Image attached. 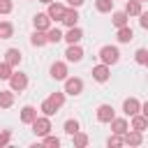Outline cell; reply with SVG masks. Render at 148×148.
Instances as JSON below:
<instances>
[{
	"instance_id": "cell-1",
	"label": "cell",
	"mask_w": 148,
	"mask_h": 148,
	"mask_svg": "<svg viewBox=\"0 0 148 148\" xmlns=\"http://www.w3.org/2000/svg\"><path fill=\"white\" fill-rule=\"evenodd\" d=\"M65 104V92H51L42 104H39V109H42V113L44 116H53V113H58V109Z\"/></svg>"
},
{
	"instance_id": "cell-24",
	"label": "cell",
	"mask_w": 148,
	"mask_h": 148,
	"mask_svg": "<svg viewBox=\"0 0 148 148\" xmlns=\"http://www.w3.org/2000/svg\"><path fill=\"white\" fill-rule=\"evenodd\" d=\"M111 21H113V25H116V28H123V25H127L130 16H127V14H125V9H123V12H113V18H111Z\"/></svg>"
},
{
	"instance_id": "cell-10",
	"label": "cell",
	"mask_w": 148,
	"mask_h": 148,
	"mask_svg": "<svg viewBox=\"0 0 148 148\" xmlns=\"http://www.w3.org/2000/svg\"><path fill=\"white\" fill-rule=\"evenodd\" d=\"M49 72H51V79H56V81H65V79H67V62H60V60H58V62L51 65Z\"/></svg>"
},
{
	"instance_id": "cell-11",
	"label": "cell",
	"mask_w": 148,
	"mask_h": 148,
	"mask_svg": "<svg viewBox=\"0 0 148 148\" xmlns=\"http://www.w3.org/2000/svg\"><path fill=\"white\" fill-rule=\"evenodd\" d=\"M139 111H141V102H139L136 97H127V99L123 102V113H125V116L132 118V116L139 113Z\"/></svg>"
},
{
	"instance_id": "cell-18",
	"label": "cell",
	"mask_w": 148,
	"mask_h": 148,
	"mask_svg": "<svg viewBox=\"0 0 148 148\" xmlns=\"http://www.w3.org/2000/svg\"><path fill=\"white\" fill-rule=\"evenodd\" d=\"M127 130H130V125H127L125 118H113V120H111V132H113V134H120V136H123Z\"/></svg>"
},
{
	"instance_id": "cell-16",
	"label": "cell",
	"mask_w": 148,
	"mask_h": 148,
	"mask_svg": "<svg viewBox=\"0 0 148 148\" xmlns=\"http://www.w3.org/2000/svg\"><path fill=\"white\" fill-rule=\"evenodd\" d=\"M62 23H65L67 28H72V25H76V23H79V12H76V7H69V9H65Z\"/></svg>"
},
{
	"instance_id": "cell-4",
	"label": "cell",
	"mask_w": 148,
	"mask_h": 148,
	"mask_svg": "<svg viewBox=\"0 0 148 148\" xmlns=\"http://www.w3.org/2000/svg\"><path fill=\"white\" fill-rule=\"evenodd\" d=\"M9 88H12L14 92L25 90V88H28V74H23V72H12V76H9Z\"/></svg>"
},
{
	"instance_id": "cell-28",
	"label": "cell",
	"mask_w": 148,
	"mask_h": 148,
	"mask_svg": "<svg viewBox=\"0 0 148 148\" xmlns=\"http://www.w3.org/2000/svg\"><path fill=\"white\" fill-rule=\"evenodd\" d=\"M81 130V125H79V120H74V118H69V120H65V134H76Z\"/></svg>"
},
{
	"instance_id": "cell-19",
	"label": "cell",
	"mask_w": 148,
	"mask_h": 148,
	"mask_svg": "<svg viewBox=\"0 0 148 148\" xmlns=\"http://www.w3.org/2000/svg\"><path fill=\"white\" fill-rule=\"evenodd\" d=\"M30 44L32 46H44V44H49V39H46V30H35L32 35H30Z\"/></svg>"
},
{
	"instance_id": "cell-6",
	"label": "cell",
	"mask_w": 148,
	"mask_h": 148,
	"mask_svg": "<svg viewBox=\"0 0 148 148\" xmlns=\"http://www.w3.org/2000/svg\"><path fill=\"white\" fill-rule=\"evenodd\" d=\"M92 79H95L97 83H106V81L111 79V67L104 65V62H102V65H95V67H92Z\"/></svg>"
},
{
	"instance_id": "cell-12",
	"label": "cell",
	"mask_w": 148,
	"mask_h": 148,
	"mask_svg": "<svg viewBox=\"0 0 148 148\" xmlns=\"http://www.w3.org/2000/svg\"><path fill=\"white\" fill-rule=\"evenodd\" d=\"M62 39H65L67 44H79V42L83 39V30H81L79 25H72V28L62 35Z\"/></svg>"
},
{
	"instance_id": "cell-25",
	"label": "cell",
	"mask_w": 148,
	"mask_h": 148,
	"mask_svg": "<svg viewBox=\"0 0 148 148\" xmlns=\"http://www.w3.org/2000/svg\"><path fill=\"white\" fill-rule=\"evenodd\" d=\"M14 35V25L9 21H0V39H9Z\"/></svg>"
},
{
	"instance_id": "cell-33",
	"label": "cell",
	"mask_w": 148,
	"mask_h": 148,
	"mask_svg": "<svg viewBox=\"0 0 148 148\" xmlns=\"http://www.w3.org/2000/svg\"><path fill=\"white\" fill-rule=\"evenodd\" d=\"M44 146H49V148H58V146H60V139H58V136H49V134H46V136H44Z\"/></svg>"
},
{
	"instance_id": "cell-9",
	"label": "cell",
	"mask_w": 148,
	"mask_h": 148,
	"mask_svg": "<svg viewBox=\"0 0 148 148\" xmlns=\"http://www.w3.org/2000/svg\"><path fill=\"white\" fill-rule=\"evenodd\" d=\"M65 5H60V2H49V9H46V14H49V18L51 21H62V16H65Z\"/></svg>"
},
{
	"instance_id": "cell-8",
	"label": "cell",
	"mask_w": 148,
	"mask_h": 148,
	"mask_svg": "<svg viewBox=\"0 0 148 148\" xmlns=\"http://www.w3.org/2000/svg\"><path fill=\"white\" fill-rule=\"evenodd\" d=\"M123 141L127 143V146H141L143 143V132H139V130H127L125 134H123Z\"/></svg>"
},
{
	"instance_id": "cell-41",
	"label": "cell",
	"mask_w": 148,
	"mask_h": 148,
	"mask_svg": "<svg viewBox=\"0 0 148 148\" xmlns=\"http://www.w3.org/2000/svg\"><path fill=\"white\" fill-rule=\"evenodd\" d=\"M139 2H146V0H139Z\"/></svg>"
},
{
	"instance_id": "cell-35",
	"label": "cell",
	"mask_w": 148,
	"mask_h": 148,
	"mask_svg": "<svg viewBox=\"0 0 148 148\" xmlns=\"http://www.w3.org/2000/svg\"><path fill=\"white\" fill-rule=\"evenodd\" d=\"M9 139H12V132H9V130H5V132L0 134V148H2V146H7V143H9Z\"/></svg>"
},
{
	"instance_id": "cell-37",
	"label": "cell",
	"mask_w": 148,
	"mask_h": 148,
	"mask_svg": "<svg viewBox=\"0 0 148 148\" xmlns=\"http://www.w3.org/2000/svg\"><path fill=\"white\" fill-rule=\"evenodd\" d=\"M83 2H86V0H67V5H69V7H76V9H79Z\"/></svg>"
},
{
	"instance_id": "cell-40",
	"label": "cell",
	"mask_w": 148,
	"mask_h": 148,
	"mask_svg": "<svg viewBox=\"0 0 148 148\" xmlns=\"http://www.w3.org/2000/svg\"><path fill=\"white\" fill-rule=\"evenodd\" d=\"M146 67H148V60H146Z\"/></svg>"
},
{
	"instance_id": "cell-21",
	"label": "cell",
	"mask_w": 148,
	"mask_h": 148,
	"mask_svg": "<svg viewBox=\"0 0 148 148\" xmlns=\"http://www.w3.org/2000/svg\"><path fill=\"white\" fill-rule=\"evenodd\" d=\"M116 37H118V42H120V44H127V42H132V39H134V32H132V28H130V25H123V28H118V35H116Z\"/></svg>"
},
{
	"instance_id": "cell-39",
	"label": "cell",
	"mask_w": 148,
	"mask_h": 148,
	"mask_svg": "<svg viewBox=\"0 0 148 148\" xmlns=\"http://www.w3.org/2000/svg\"><path fill=\"white\" fill-rule=\"evenodd\" d=\"M39 2H44V5H49V2H53V0H39Z\"/></svg>"
},
{
	"instance_id": "cell-34",
	"label": "cell",
	"mask_w": 148,
	"mask_h": 148,
	"mask_svg": "<svg viewBox=\"0 0 148 148\" xmlns=\"http://www.w3.org/2000/svg\"><path fill=\"white\" fill-rule=\"evenodd\" d=\"M12 0H0V14H9L12 12Z\"/></svg>"
},
{
	"instance_id": "cell-31",
	"label": "cell",
	"mask_w": 148,
	"mask_h": 148,
	"mask_svg": "<svg viewBox=\"0 0 148 148\" xmlns=\"http://www.w3.org/2000/svg\"><path fill=\"white\" fill-rule=\"evenodd\" d=\"M134 60H136L139 65H146V60H148V51H146V49H136V53H134Z\"/></svg>"
},
{
	"instance_id": "cell-26",
	"label": "cell",
	"mask_w": 148,
	"mask_h": 148,
	"mask_svg": "<svg viewBox=\"0 0 148 148\" xmlns=\"http://www.w3.org/2000/svg\"><path fill=\"white\" fill-rule=\"evenodd\" d=\"M46 39H49V44H58V42H62V32L58 28H49L46 30Z\"/></svg>"
},
{
	"instance_id": "cell-23",
	"label": "cell",
	"mask_w": 148,
	"mask_h": 148,
	"mask_svg": "<svg viewBox=\"0 0 148 148\" xmlns=\"http://www.w3.org/2000/svg\"><path fill=\"white\" fill-rule=\"evenodd\" d=\"M14 104V90H0V109H9Z\"/></svg>"
},
{
	"instance_id": "cell-27",
	"label": "cell",
	"mask_w": 148,
	"mask_h": 148,
	"mask_svg": "<svg viewBox=\"0 0 148 148\" xmlns=\"http://www.w3.org/2000/svg\"><path fill=\"white\" fill-rule=\"evenodd\" d=\"M72 141H74L76 148H86V146H88V134H83V132L79 130L76 134H72Z\"/></svg>"
},
{
	"instance_id": "cell-38",
	"label": "cell",
	"mask_w": 148,
	"mask_h": 148,
	"mask_svg": "<svg viewBox=\"0 0 148 148\" xmlns=\"http://www.w3.org/2000/svg\"><path fill=\"white\" fill-rule=\"evenodd\" d=\"M139 113H143V116H146V118H148V99H146V102H143V104H141V111H139Z\"/></svg>"
},
{
	"instance_id": "cell-3",
	"label": "cell",
	"mask_w": 148,
	"mask_h": 148,
	"mask_svg": "<svg viewBox=\"0 0 148 148\" xmlns=\"http://www.w3.org/2000/svg\"><path fill=\"white\" fill-rule=\"evenodd\" d=\"M30 127H32L35 136H46V134L51 132V120H49V116H37V118L30 123Z\"/></svg>"
},
{
	"instance_id": "cell-7",
	"label": "cell",
	"mask_w": 148,
	"mask_h": 148,
	"mask_svg": "<svg viewBox=\"0 0 148 148\" xmlns=\"http://www.w3.org/2000/svg\"><path fill=\"white\" fill-rule=\"evenodd\" d=\"M113 118H116V111H113L111 104H99L97 106V120L99 123H111Z\"/></svg>"
},
{
	"instance_id": "cell-17",
	"label": "cell",
	"mask_w": 148,
	"mask_h": 148,
	"mask_svg": "<svg viewBox=\"0 0 148 148\" xmlns=\"http://www.w3.org/2000/svg\"><path fill=\"white\" fill-rule=\"evenodd\" d=\"M132 130L146 132V130H148V118H146L143 113H134V116H132Z\"/></svg>"
},
{
	"instance_id": "cell-36",
	"label": "cell",
	"mask_w": 148,
	"mask_h": 148,
	"mask_svg": "<svg viewBox=\"0 0 148 148\" xmlns=\"http://www.w3.org/2000/svg\"><path fill=\"white\" fill-rule=\"evenodd\" d=\"M139 23H141L143 30H148V12H141L139 14Z\"/></svg>"
},
{
	"instance_id": "cell-5",
	"label": "cell",
	"mask_w": 148,
	"mask_h": 148,
	"mask_svg": "<svg viewBox=\"0 0 148 148\" xmlns=\"http://www.w3.org/2000/svg\"><path fill=\"white\" fill-rule=\"evenodd\" d=\"M81 92H83V81H81L79 76H67V79H65V95L76 97V95H81Z\"/></svg>"
},
{
	"instance_id": "cell-14",
	"label": "cell",
	"mask_w": 148,
	"mask_h": 148,
	"mask_svg": "<svg viewBox=\"0 0 148 148\" xmlns=\"http://www.w3.org/2000/svg\"><path fill=\"white\" fill-rule=\"evenodd\" d=\"M32 25H35V30H49V28H51V18H49V14H46V12L35 14V16H32Z\"/></svg>"
},
{
	"instance_id": "cell-30",
	"label": "cell",
	"mask_w": 148,
	"mask_h": 148,
	"mask_svg": "<svg viewBox=\"0 0 148 148\" xmlns=\"http://www.w3.org/2000/svg\"><path fill=\"white\" fill-rule=\"evenodd\" d=\"M12 72H14V67H12V65H7V62H0V81H9Z\"/></svg>"
},
{
	"instance_id": "cell-13",
	"label": "cell",
	"mask_w": 148,
	"mask_h": 148,
	"mask_svg": "<svg viewBox=\"0 0 148 148\" xmlns=\"http://www.w3.org/2000/svg\"><path fill=\"white\" fill-rule=\"evenodd\" d=\"M65 58H67L69 62H81V60H83V49H81L79 44H69L67 51H65Z\"/></svg>"
},
{
	"instance_id": "cell-32",
	"label": "cell",
	"mask_w": 148,
	"mask_h": 148,
	"mask_svg": "<svg viewBox=\"0 0 148 148\" xmlns=\"http://www.w3.org/2000/svg\"><path fill=\"white\" fill-rule=\"evenodd\" d=\"M123 143H125V141H123V136H120V134H111V136H109V141H106V146H109V148H111V146L116 148V146H123Z\"/></svg>"
},
{
	"instance_id": "cell-29",
	"label": "cell",
	"mask_w": 148,
	"mask_h": 148,
	"mask_svg": "<svg viewBox=\"0 0 148 148\" xmlns=\"http://www.w3.org/2000/svg\"><path fill=\"white\" fill-rule=\"evenodd\" d=\"M95 7H97V12L109 14V12L113 9V0H95Z\"/></svg>"
},
{
	"instance_id": "cell-20",
	"label": "cell",
	"mask_w": 148,
	"mask_h": 148,
	"mask_svg": "<svg viewBox=\"0 0 148 148\" xmlns=\"http://www.w3.org/2000/svg\"><path fill=\"white\" fill-rule=\"evenodd\" d=\"M35 118H37V109H35V106H30V104H28V106H23V109H21V123L30 125Z\"/></svg>"
},
{
	"instance_id": "cell-15",
	"label": "cell",
	"mask_w": 148,
	"mask_h": 148,
	"mask_svg": "<svg viewBox=\"0 0 148 148\" xmlns=\"http://www.w3.org/2000/svg\"><path fill=\"white\" fill-rule=\"evenodd\" d=\"M21 60H23V53H21L18 49H7V51H5V62H7V65L18 67Z\"/></svg>"
},
{
	"instance_id": "cell-2",
	"label": "cell",
	"mask_w": 148,
	"mask_h": 148,
	"mask_svg": "<svg viewBox=\"0 0 148 148\" xmlns=\"http://www.w3.org/2000/svg\"><path fill=\"white\" fill-rule=\"evenodd\" d=\"M99 60H102L104 65H109V67L116 65V62L120 60V51H118V46H109V44L102 46V49H99Z\"/></svg>"
},
{
	"instance_id": "cell-22",
	"label": "cell",
	"mask_w": 148,
	"mask_h": 148,
	"mask_svg": "<svg viewBox=\"0 0 148 148\" xmlns=\"http://www.w3.org/2000/svg\"><path fill=\"white\" fill-rule=\"evenodd\" d=\"M143 9H141V2L139 0H127V5H125V14L127 16H139Z\"/></svg>"
}]
</instances>
